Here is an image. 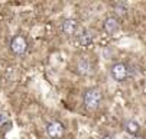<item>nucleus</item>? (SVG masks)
<instances>
[{"label":"nucleus","mask_w":146,"mask_h":139,"mask_svg":"<svg viewBox=\"0 0 146 139\" xmlns=\"http://www.w3.org/2000/svg\"><path fill=\"white\" fill-rule=\"evenodd\" d=\"M103 100V94L98 88H87L82 94V102H84L86 107L90 110H96Z\"/></svg>","instance_id":"nucleus-1"},{"label":"nucleus","mask_w":146,"mask_h":139,"mask_svg":"<svg viewBox=\"0 0 146 139\" xmlns=\"http://www.w3.org/2000/svg\"><path fill=\"white\" fill-rule=\"evenodd\" d=\"M110 72H111V77L116 81L123 83L124 80H127V77H129V67L124 63H116V64L111 65Z\"/></svg>","instance_id":"nucleus-2"},{"label":"nucleus","mask_w":146,"mask_h":139,"mask_svg":"<svg viewBox=\"0 0 146 139\" xmlns=\"http://www.w3.org/2000/svg\"><path fill=\"white\" fill-rule=\"evenodd\" d=\"M10 49L16 54V55H22L26 52L28 49V42H26V39L23 36H20V35H16L12 38V41H10Z\"/></svg>","instance_id":"nucleus-3"},{"label":"nucleus","mask_w":146,"mask_h":139,"mask_svg":"<svg viewBox=\"0 0 146 139\" xmlns=\"http://www.w3.org/2000/svg\"><path fill=\"white\" fill-rule=\"evenodd\" d=\"M65 132V128L64 125H62L61 122H51L46 125V135L52 139H59L62 138V135H64Z\"/></svg>","instance_id":"nucleus-4"},{"label":"nucleus","mask_w":146,"mask_h":139,"mask_svg":"<svg viewBox=\"0 0 146 139\" xmlns=\"http://www.w3.org/2000/svg\"><path fill=\"white\" fill-rule=\"evenodd\" d=\"M104 31H106L109 35H114L117 31H120V22H119V19L110 16L107 17L106 21H104Z\"/></svg>","instance_id":"nucleus-5"},{"label":"nucleus","mask_w":146,"mask_h":139,"mask_svg":"<svg viewBox=\"0 0 146 139\" xmlns=\"http://www.w3.org/2000/svg\"><path fill=\"white\" fill-rule=\"evenodd\" d=\"M77 31H78V22L75 19H65L64 23H62V32L67 36H72L77 33Z\"/></svg>","instance_id":"nucleus-6"},{"label":"nucleus","mask_w":146,"mask_h":139,"mask_svg":"<svg viewBox=\"0 0 146 139\" xmlns=\"http://www.w3.org/2000/svg\"><path fill=\"white\" fill-rule=\"evenodd\" d=\"M77 71L81 75H88L91 72V65H90V61L87 58H81L77 63Z\"/></svg>","instance_id":"nucleus-7"},{"label":"nucleus","mask_w":146,"mask_h":139,"mask_svg":"<svg viewBox=\"0 0 146 139\" xmlns=\"http://www.w3.org/2000/svg\"><path fill=\"white\" fill-rule=\"evenodd\" d=\"M124 130H126L129 135H137L140 130V126L136 120H127L124 123Z\"/></svg>","instance_id":"nucleus-8"},{"label":"nucleus","mask_w":146,"mask_h":139,"mask_svg":"<svg viewBox=\"0 0 146 139\" xmlns=\"http://www.w3.org/2000/svg\"><path fill=\"white\" fill-rule=\"evenodd\" d=\"M78 39H80V42H81V45H90V44H93V35H91V32L90 31H87V29H84V31H81V33L78 35Z\"/></svg>","instance_id":"nucleus-9"},{"label":"nucleus","mask_w":146,"mask_h":139,"mask_svg":"<svg viewBox=\"0 0 146 139\" xmlns=\"http://www.w3.org/2000/svg\"><path fill=\"white\" fill-rule=\"evenodd\" d=\"M114 10H116V13H119V15H126L127 13V5L126 3H121V2H119V3H114Z\"/></svg>","instance_id":"nucleus-10"},{"label":"nucleus","mask_w":146,"mask_h":139,"mask_svg":"<svg viewBox=\"0 0 146 139\" xmlns=\"http://www.w3.org/2000/svg\"><path fill=\"white\" fill-rule=\"evenodd\" d=\"M6 122H7V117H6L5 114L0 113V125H3V123H6Z\"/></svg>","instance_id":"nucleus-11"},{"label":"nucleus","mask_w":146,"mask_h":139,"mask_svg":"<svg viewBox=\"0 0 146 139\" xmlns=\"http://www.w3.org/2000/svg\"><path fill=\"white\" fill-rule=\"evenodd\" d=\"M132 139H145V138H140V136H133Z\"/></svg>","instance_id":"nucleus-12"}]
</instances>
